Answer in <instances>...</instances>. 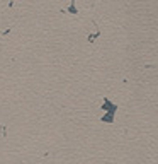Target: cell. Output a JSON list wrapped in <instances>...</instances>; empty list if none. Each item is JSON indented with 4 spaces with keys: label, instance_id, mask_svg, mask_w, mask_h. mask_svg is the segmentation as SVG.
Instances as JSON below:
<instances>
[{
    "label": "cell",
    "instance_id": "6da1fadb",
    "mask_svg": "<svg viewBox=\"0 0 158 164\" xmlns=\"http://www.w3.org/2000/svg\"><path fill=\"white\" fill-rule=\"evenodd\" d=\"M102 108L106 109L107 113H112V115H116V111H117V106L116 104H112L109 99H104V104H102Z\"/></svg>",
    "mask_w": 158,
    "mask_h": 164
},
{
    "label": "cell",
    "instance_id": "7a4b0ae2",
    "mask_svg": "<svg viewBox=\"0 0 158 164\" xmlns=\"http://www.w3.org/2000/svg\"><path fill=\"white\" fill-rule=\"evenodd\" d=\"M102 121H104V123H112V121H114V115H112V113H107V115H104Z\"/></svg>",
    "mask_w": 158,
    "mask_h": 164
}]
</instances>
